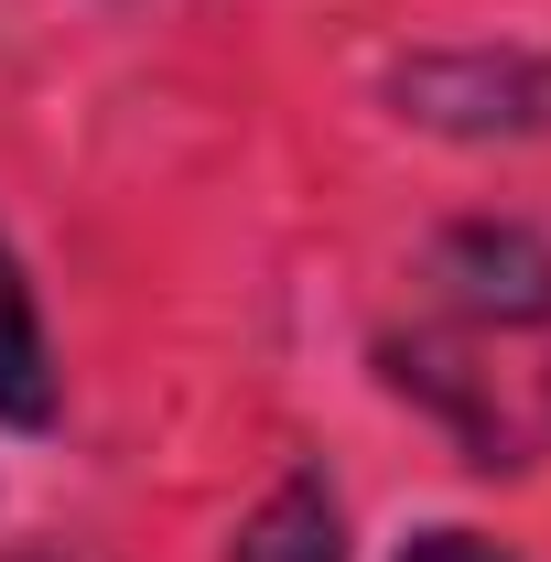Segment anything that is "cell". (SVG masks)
Instances as JSON below:
<instances>
[{"label": "cell", "mask_w": 551, "mask_h": 562, "mask_svg": "<svg viewBox=\"0 0 551 562\" xmlns=\"http://www.w3.org/2000/svg\"><path fill=\"white\" fill-rule=\"evenodd\" d=\"M443 281H454L465 314H497V325L551 314V249L530 227H454L443 238Z\"/></svg>", "instance_id": "obj_1"}, {"label": "cell", "mask_w": 551, "mask_h": 562, "mask_svg": "<svg viewBox=\"0 0 551 562\" xmlns=\"http://www.w3.org/2000/svg\"><path fill=\"white\" fill-rule=\"evenodd\" d=\"M238 562H346V530H336V497L314 476H281L260 497V519L238 530Z\"/></svg>", "instance_id": "obj_2"}, {"label": "cell", "mask_w": 551, "mask_h": 562, "mask_svg": "<svg viewBox=\"0 0 551 562\" xmlns=\"http://www.w3.org/2000/svg\"><path fill=\"white\" fill-rule=\"evenodd\" d=\"M0 422H55V357H44V325H33L11 249H0Z\"/></svg>", "instance_id": "obj_3"}, {"label": "cell", "mask_w": 551, "mask_h": 562, "mask_svg": "<svg viewBox=\"0 0 551 562\" xmlns=\"http://www.w3.org/2000/svg\"><path fill=\"white\" fill-rule=\"evenodd\" d=\"M401 562H497V552H486L476 530H432V541H412Z\"/></svg>", "instance_id": "obj_4"}, {"label": "cell", "mask_w": 551, "mask_h": 562, "mask_svg": "<svg viewBox=\"0 0 551 562\" xmlns=\"http://www.w3.org/2000/svg\"><path fill=\"white\" fill-rule=\"evenodd\" d=\"M44 562H66V552H44Z\"/></svg>", "instance_id": "obj_5"}]
</instances>
